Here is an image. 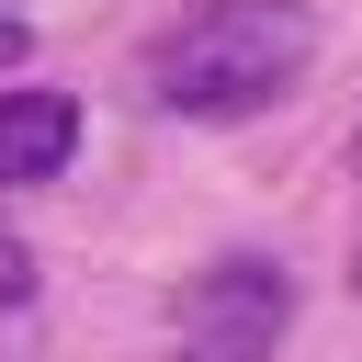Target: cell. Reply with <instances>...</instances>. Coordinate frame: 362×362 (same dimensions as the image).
<instances>
[{"instance_id": "1", "label": "cell", "mask_w": 362, "mask_h": 362, "mask_svg": "<svg viewBox=\"0 0 362 362\" xmlns=\"http://www.w3.org/2000/svg\"><path fill=\"white\" fill-rule=\"evenodd\" d=\"M317 57V11L305 0H192L181 23L147 34L136 57V90L181 124H249L272 113Z\"/></svg>"}, {"instance_id": "2", "label": "cell", "mask_w": 362, "mask_h": 362, "mask_svg": "<svg viewBox=\"0 0 362 362\" xmlns=\"http://www.w3.org/2000/svg\"><path fill=\"white\" fill-rule=\"evenodd\" d=\"M294 328V272L260 249H226L181 283V351L170 362H272Z\"/></svg>"}, {"instance_id": "3", "label": "cell", "mask_w": 362, "mask_h": 362, "mask_svg": "<svg viewBox=\"0 0 362 362\" xmlns=\"http://www.w3.org/2000/svg\"><path fill=\"white\" fill-rule=\"evenodd\" d=\"M79 158V102L57 79H23L0 90V192H34V181H68Z\"/></svg>"}, {"instance_id": "4", "label": "cell", "mask_w": 362, "mask_h": 362, "mask_svg": "<svg viewBox=\"0 0 362 362\" xmlns=\"http://www.w3.org/2000/svg\"><path fill=\"white\" fill-rule=\"evenodd\" d=\"M23 294H34V249L0 226V305H23Z\"/></svg>"}, {"instance_id": "5", "label": "cell", "mask_w": 362, "mask_h": 362, "mask_svg": "<svg viewBox=\"0 0 362 362\" xmlns=\"http://www.w3.org/2000/svg\"><path fill=\"white\" fill-rule=\"evenodd\" d=\"M34 57V34H23V11H0V68H23Z\"/></svg>"}, {"instance_id": "6", "label": "cell", "mask_w": 362, "mask_h": 362, "mask_svg": "<svg viewBox=\"0 0 362 362\" xmlns=\"http://www.w3.org/2000/svg\"><path fill=\"white\" fill-rule=\"evenodd\" d=\"M351 170H362V124H351Z\"/></svg>"}, {"instance_id": "7", "label": "cell", "mask_w": 362, "mask_h": 362, "mask_svg": "<svg viewBox=\"0 0 362 362\" xmlns=\"http://www.w3.org/2000/svg\"><path fill=\"white\" fill-rule=\"evenodd\" d=\"M351 283H362V249H351Z\"/></svg>"}]
</instances>
